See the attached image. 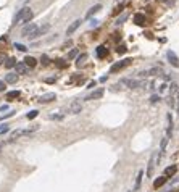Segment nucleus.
Returning <instances> with one entry per match:
<instances>
[{"mask_svg":"<svg viewBox=\"0 0 179 192\" xmlns=\"http://www.w3.org/2000/svg\"><path fill=\"white\" fill-rule=\"evenodd\" d=\"M121 86H126L129 89H145L147 87V81L145 79H129V78H124L119 81Z\"/></svg>","mask_w":179,"mask_h":192,"instance_id":"f257e3e1","label":"nucleus"},{"mask_svg":"<svg viewBox=\"0 0 179 192\" xmlns=\"http://www.w3.org/2000/svg\"><path fill=\"white\" fill-rule=\"evenodd\" d=\"M65 110L68 111V113H71V115H77V113H81L82 111V103L79 102V100H71V102L65 107Z\"/></svg>","mask_w":179,"mask_h":192,"instance_id":"f03ea898","label":"nucleus"},{"mask_svg":"<svg viewBox=\"0 0 179 192\" xmlns=\"http://www.w3.org/2000/svg\"><path fill=\"white\" fill-rule=\"evenodd\" d=\"M139 76L140 78H147V76H161V78H165V73H163L161 68H148V70H144L139 73Z\"/></svg>","mask_w":179,"mask_h":192,"instance_id":"7ed1b4c3","label":"nucleus"},{"mask_svg":"<svg viewBox=\"0 0 179 192\" xmlns=\"http://www.w3.org/2000/svg\"><path fill=\"white\" fill-rule=\"evenodd\" d=\"M158 157H160V155H158V150L152 153V157H150V161H148V166H147V176H148V178H152V176H153L155 165H157V160H158Z\"/></svg>","mask_w":179,"mask_h":192,"instance_id":"20e7f679","label":"nucleus"},{"mask_svg":"<svg viewBox=\"0 0 179 192\" xmlns=\"http://www.w3.org/2000/svg\"><path fill=\"white\" fill-rule=\"evenodd\" d=\"M49 29H50V24H44V26H41V28H37L36 31H34V33H31V34H29V36H28V39H29V41H34V39H37V37L44 36V34L47 33Z\"/></svg>","mask_w":179,"mask_h":192,"instance_id":"39448f33","label":"nucleus"},{"mask_svg":"<svg viewBox=\"0 0 179 192\" xmlns=\"http://www.w3.org/2000/svg\"><path fill=\"white\" fill-rule=\"evenodd\" d=\"M103 92L105 90L102 89V87H98V89H95V90H92L90 94H87L84 97V100H97V98H102L103 97Z\"/></svg>","mask_w":179,"mask_h":192,"instance_id":"423d86ee","label":"nucleus"},{"mask_svg":"<svg viewBox=\"0 0 179 192\" xmlns=\"http://www.w3.org/2000/svg\"><path fill=\"white\" fill-rule=\"evenodd\" d=\"M131 58H126V60H121V61H118V63H115L113 66L110 68V71L111 73H115V71H119V70H123V68H126L127 65H131Z\"/></svg>","mask_w":179,"mask_h":192,"instance_id":"0eeeda50","label":"nucleus"},{"mask_svg":"<svg viewBox=\"0 0 179 192\" xmlns=\"http://www.w3.org/2000/svg\"><path fill=\"white\" fill-rule=\"evenodd\" d=\"M31 8H28V7H24V8H21L20 12L15 15V18H13V24H18V23H21V21L24 20V16H26V13L29 12Z\"/></svg>","mask_w":179,"mask_h":192,"instance_id":"6e6552de","label":"nucleus"},{"mask_svg":"<svg viewBox=\"0 0 179 192\" xmlns=\"http://www.w3.org/2000/svg\"><path fill=\"white\" fill-rule=\"evenodd\" d=\"M57 98V95L53 94V92H47V94H42L41 97L37 98V102L39 103H49V102H52V100H55Z\"/></svg>","mask_w":179,"mask_h":192,"instance_id":"1a4fd4ad","label":"nucleus"},{"mask_svg":"<svg viewBox=\"0 0 179 192\" xmlns=\"http://www.w3.org/2000/svg\"><path fill=\"white\" fill-rule=\"evenodd\" d=\"M166 57H168V60H170L171 65L176 66V68H179V58L176 57V53L173 52V50H168V52H166Z\"/></svg>","mask_w":179,"mask_h":192,"instance_id":"9d476101","label":"nucleus"},{"mask_svg":"<svg viewBox=\"0 0 179 192\" xmlns=\"http://www.w3.org/2000/svg\"><path fill=\"white\" fill-rule=\"evenodd\" d=\"M36 29H37V26L34 24V23H29V24H26L24 28H23V36H26V37H28L29 34H31V33H34Z\"/></svg>","mask_w":179,"mask_h":192,"instance_id":"9b49d317","label":"nucleus"},{"mask_svg":"<svg viewBox=\"0 0 179 192\" xmlns=\"http://www.w3.org/2000/svg\"><path fill=\"white\" fill-rule=\"evenodd\" d=\"M15 71H16V74H26L28 73V66H26V63H18L15 66Z\"/></svg>","mask_w":179,"mask_h":192,"instance_id":"f8f14e48","label":"nucleus"},{"mask_svg":"<svg viewBox=\"0 0 179 192\" xmlns=\"http://www.w3.org/2000/svg\"><path fill=\"white\" fill-rule=\"evenodd\" d=\"M18 81V74L16 73H8L5 76V82H8V84H15Z\"/></svg>","mask_w":179,"mask_h":192,"instance_id":"ddd939ff","label":"nucleus"},{"mask_svg":"<svg viewBox=\"0 0 179 192\" xmlns=\"http://www.w3.org/2000/svg\"><path fill=\"white\" fill-rule=\"evenodd\" d=\"M176 171H178V166H176V165H171V166H168L166 170H165V174H163V176H166V178H170V176H174Z\"/></svg>","mask_w":179,"mask_h":192,"instance_id":"4468645a","label":"nucleus"},{"mask_svg":"<svg viewBox=\"0 0 179 192\" xmlns=\"http://www.w3.org/2000/svg\"><path fill=\"white\" fill-rule=\"evenodd\" d=\"M168 87H170V95H173V97L179 92V84H178V82H174V81H171V84Z\"/></svg>","mask_w":179,"mask_h":192,"instance_id":"2eb2a0df","label":"nucleus"},{"mask_svg":"<svg viewBox=\"0 0 179 192\" xmlns=\"http://www.w3.org/2000/svg\"><path fill=\"white\" fill-rule=\"evenodd\" d=\"M21 136H26V131H24V129H16V131L12 132V136H10V140H16L18 137H21Z\"/></svg>","mask_w":179,"mask_h":192,"instance_id":"dca6fc26","label":"nucleus"},{"mask_svg":"<svg viewBox=\"0 0 179 192\" xmlns=\"http://www.w3.org/2000/svg\"><path fill=\"white\" fill-rule=\"evenodd\" d=\"M81 23H82L81 20H76V21H74V23H73V24H71V26H69L68 29H66V34H73L74 31H76V29L79 28V26H81Z\"/></svg>","mask_w":179,"mask_h":192,"instance_id":"f3484780","label":"nucleus"},{"mask_svg":"<svg viewBox=\"0 0 179 192\" xmlns=\"http://www.w3.org/2000/svg\"><path fill=\"white\" fill-rule=\"evenodd\" d=\"M166 181H168V178H166V176H160L158 179H155V181H153V187H157V189H158V187H161V186H163L165 183H166Z\"/></svg>","mask_w":179,"mask_h":192,"instance_id":"a211bd4d","label":"nucleus"},{"mask_svg":"<svg viewBox=\"0 0 179 192\" xmlns=\"http://www.w3.org/2000/svg\"><path fill=\"white\" fill-rule=\"evenodd\" d=\"M134 23H136L137 26L145 24V16H144V15H140V13H137V15L134 16Z\"/></svg>","mask_w":179,"mask_h":192,"instance_id":"6ab92c4d","label":"nucleus"},{"mask_svg":"<svg viewBox=\"0 0 179 192\" xmlns=\"http://www.w3.org/2000/svg\"><path fill=\"white\" fill-rule=\"evenodd\" d=\"M24 63H26V66H29V68H34V66L37 65V60L34 57H26L24 58Z\"/></svg>","mask_w":179,"mask_h":192,"instance_id":"aec40b11","label":"nucleus"},{"mask_svg":"<svg viewBox=\"0 0 179 192\" xmlns=\"http://www.w3.org/2000/svg\"><path fill=\"white\" fill-rule=\"evenodd\" d=\"M142 178H144V171L140 170V171L137 173V178H136V186H134V191H137V189L140 187V183H142Z\"/></svg>","mask_w":179,"mask_h":192,"instance_id":"412c9836","label":"nucleus"},{"mask_svg":"<svg viewBox=\"0 0 179 192\" xmlns=\"http://www.w3.org/2000/svg\"><path fill=\"white\" fill-rule=\"evenodd\" d=\"M106 53H108V50L105 49V45H100V47H97V57H98V58L106 57Z\"/></svg>","mask_w":179,"mask_h":192,"instance_id":"4be33fe9","label":"nucleus"},{"mask_svg":"<svg viewBox=\"0 0 179 192\" xmlns=\"http://www.w3.org/2000/svg\"><path fill=\"white\" fill-rule=\"evenodd\" d=\"M100 10H102V5H100V3L94 5V7H92V8H90L89 12H87V18H90V16H92V15H94V13L100 12Z\"/></svg>","mask_w":179,"mask_h":192,"instance_id":"5701e85b","label":"nucleus"},{"mask_svg":"<svg viewBox=\"0 0 179 192\" xmlns=\"http://www.w3.org/2000/svg\"><path fill=\"white\" fill-rule=\"evenodd\" d=\"M18 63H16V60H15V58H8V60L5 61V68H15V66H16Z\"/></svg>","mask_w":179,"mask_h":192,"instance_id":"b1692460","label":"nucleus"},{"mask_svg":"<svg viewBox=\"0 0 179 192\" xmlns=\"http://www.w3.org/2000/svg\"><path fill=\"white\" fill-rule=\"evenodd\" d=\"M20 97V90H12L7 94V100H13V98H18Z\"/></svg>","mask_w":179,"mask_h":192,"instance_id":"393cba45","label":"nucleus"},{"mask_svg":"<svg viewBox=\"0 0 179 192\" xmlns=\"http://www.w3.org/2000/svg\"><path fill=\"white\" fill-rule=\"evenodd\" d=\"M166 145H168V136L161 139V144H160V153H163V152L166 150Z\"/></svg>","mask_w":179,"mask_h":192,"instance_id":"a878e982","label":"nucleus"},{"mask_svg":"<svg viewBox=\"0 0 179 192\" xmlns=\"http://www.w3.org/2000/svg\"><path fill=\"white\" fill-rule=\"evenodd\" d=\"M166 118H168V132H166V134L170 136L171 132H173V118H171V113L168 115Z\"/></svg>","mask_w":179,"mask_h":192,"instance_id":"bb28decb","label":"nucleus"},{"mask_svg":"<svg viewBox=\"0 0 179 192\" xmlns=\"http://www.w3.org/2000/svg\"><path fill=\"white\" fill-rule=\"evenodd\" d=\"M85 58H87V55H85V53H82V55H79V57H77V60H76V66H81L82 63H84V61H85Z\"/></svg>","mask_w":179,"mask_h":192,"instance_id":"cd10ccee","label":"nucleus"},{"mask_svg":"<svg viewBox=\"0 0 179 192\" xmlns=\"http://www.w3.org/2000/svg\"><path fill=\"white\" fill-rule=\"evenodd\" d=\"M37 115H39V111H37V110H31L28 115H26V118H28V119H34Z\"/></svg>","mask_w":179,"mask_h":192,"instance_id":"c85d7f7f","label":"nucleus"},{"mask_svg":"<svg viewBox=\"0 0 179 192\" xmlns=\"http://www.w3.org/2000/svg\"><path fill=\"white\" fill-rule=\"evenodd\" d=\"M31 18H33V12H31V10H29L28 13H26V16H24V20L21 21V23H29V21H31Z\"/></svg>","mask_w":179,"mask_h":192,"instance_id":"c756f323","label":"nucleus"},{"mask_svg":"<svg viewBox=\"0 0 179 192\" xmlns=\"http://www.w3.org/2000/svg\"><path fill=\"white\" fill-rule=\"evenodd\" d=\"M168 105H170L171 108H174L176 107V98L173 97V95H170V98H168Z\"/></svg>","mask_w":179,"mask_h":192,"instance_id":"7c9ffc66","label":"nucleus"},{"mask_svg":"<svg viewBox=\"0 0 179 192\" xmlns=\"http://www.w3.org/2000/svg\"><path fill=\"white\" fill-rule=\"evenodd\" d=\"M126 45H118V49H116V53H118V55H123V53L126 52Z\"/></svg>","mask_w":179,"mask_h":192,"instance_id":"2f4dec72","label":"nucleus"},{"mask_svg":"<svg viewBox=\"0 0 179 192\" xmlns=\"http://www.w3.org/2000/svg\"><path fill=\"white\" fill-rule=\"evenodd\" d=\"M57 63V66L60 68V70H63V68H66V63H65V60H57L55 61Z\"/></svg>","mask_w":179,"mask_h":192,"instance_id":"473e14b6","label":"nucleus"},{"mask_svg":"<svg viewBox=\"0 0 179 192\" xmlns=\"http://www.w3.org/2000/svg\"><path fill=\"white\" fill-rule=\"evenodd\" d=\"M76 55H77V49H73V50H71V52L68 53V60H71V58H74V57H76Z\"/></svg>","mask_w":179,"mask_h":192,"instance_id":"72a5a7b5","label":"nucleus"},{"mask_svg":"<svg viewBox=\"0 0 179 192\" xmlns=\"http://www.w3.org/2000/svg\"><path fill=\"white\" fill-rule=\"evenodd\" d=\"M15 49L21 50V52H26V50H28V49H26V47H24L23 44H16V42H15Z\"/></svg>","mask_w":179,"mask_h":192,"instance_id":"f704fd0d","label":"nucleus"},{"mask_svg":"<svg viewBox=\"0 0 179 192\" xmlns=\"http://www.w3.org/2000/svg\"><path fill=\"white\" fill-rule=\"evenodd\" d=\"M161 98H160V95H152L150 97V103H157V102H160Z\"/></svg>","mask_w":179,"mask_h":192,"instance_id":"c9c22d12","label":"nucleus"},{"mask_svg":"<svg viewBox=\"0 0 179 192\" xmlns=\"http://www.w3.org/2000/svg\"><path fill=\"white\" fill-rule=\"evenodd\" d=\"M50 119H63V115H50Z\"/></svg>","mask_w":179,"mask_h":192,"instance_id":"e433bc0d","label":"nucleus"},{"mask_svg":"<svg viewBox=\"0 0 179 192\" xmlns=\"http://www.w3.org/2000/svg\"><path fill=\"white\" fill-rule=\"evenodd\" d=\"M126 18H127V15H123V16H119L118 20H116V24H121V23L126 20Z\"/></svg>","mask_w":179,"mask_h":192,"instance_id":"4c0bfd02","label":"nucleus"},{"mask_svg":"<svg viewBox=\"0 0 179 192\" xmlns=\"http://www.w3.org/2000/svg\"><path fill=\"white\" fill-rule=\"evenodd\" d=\"M13 115H15V111H10V113L3 115V116H0V121H2V119H5V118H10V116H13Z\"/></svg>","mask_w":179,"mask_h":192,"instance_id":"58836bf2","label":"nucleus"},{"mask_svg":"<svg viewBox=\"0 0 179 192\" xmlns=\"http://www.w3.org/2000/svg\"><path fill=\"white\" fill-rule=\"evenodd\" d=\"M7 60H8V58L5 57L3 53H0V65H2V63H3V61H7Z\"/></svg>","mask_w":179,"mask_h":192,"instance_id":"ea45409f","label":"nucleus"},{"mask_svg":"<svg viewBox=\"0 0 179 192\" xmlns=\"http://www.w3.org/2000/svg\"><path fill=\"white\" fill-rule=\"evenodd\" d=\"M42 63H44V65L49 63V57H47V55H42Z\"/></svg>","mask_w":179,"mask_h":192,"instance_id":"a19ab883","label":"nucleus"},{"mask_svg":"<svg viewBox=\"0 0 179 192\" xmlns=\"http://www.w3.org/2000/svg\"><path fill=\"white\" fill-rule=\"evenodd\" d=\"M166 89H168V84H161V86H160V92H165Z\"/></svg>","mask_w":179,"mask_h":192,"instance_id":"79ce46f5","label":"nucleus"},{"mask_svg":"<svg viewBox=\"0 0 179 192\" xmlns=\"http://www.w3.org/2000/svg\"><path fill=\"white\" fill-rule=\"evenodd\" d=\"M5 132H8V128H7V126L0 128V134H5Z\"/></svg>","mask_w":179,"mask_h":192,"instance_id":"37998d69","label":"nucleus"},{"mask_svg":"<svg viewBox=\"0 0 179 192\" xmlns=\"http://www.w3.org/2000/svg\"><path fill=\"white\" fill-rule=\"evenodd\" d=\"M3 90H5V82L0 81V92H3Z\"/></svg>","mask_w":179,"mask_h":192,"instance_id":"c03bdc74","label":"nucleus"},{"mask_svg":"<svg viewBox=\"0 0 179 192\" xmlns=\"http://www.w3.org/2000/svg\"><path fill=\"white\" fill-rule=\"evenodd\" d=\"M94 87H95V81H92V82L89 84V89H94Z\"/></svg>","mask_w":179,"mask_h":192,"instance_id":"a18cd8bd","label":"nucleus"},{"mask_svg":"<svg viewBox=\"0 0 179 192\" xmlns=\"http://www.w3.org/2000/svg\"><path fill=\"white\" fill-rule=\"evenodd\" d=\"M97 23H98L97 20H92V21H90V26H95V24H97Z\"/></svg>","mask_w":179,"mask_h":192,"instance_id":"49530a36","label":"nucleus"},{"mask_svg":"<svg viewBox=\"0 0 179 192\" xmlns=\"http://www.w3.org/2000/svg\"><path fill=\"white\" fill-rule=\"evenodd\" d=\"M0 149H2V144H0Z\"/></svg>","mask_w":179,"mask_h":192,"instance_id":"de8ad7c7","label":"nucleus"},{"mask_svg":"<svg viewBox=\"0 0 179 192\" xmlns=\"http://www.w3.org/2000/svg\"><path fill=\"white\" fill-rule=\"evenodd\" d=\"M178 111H179V107H178Z\"/></svg>","mask_w":179,"mask_h":192,"instance_id":"09e8293b","label":"nucleus"}]
</instances>
